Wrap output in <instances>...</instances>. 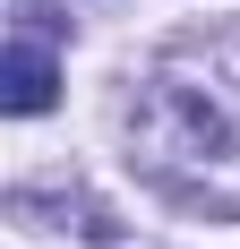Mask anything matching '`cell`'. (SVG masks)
Returning a JSON list of instances; mask_svg holds the SVG:
<instances>
[{
  "label": "cell",
  "mask_w": 240,
  "mask_h": 249,
  "mask_svg": "<svg viewBox=\"0 0 240 249\" xmlns=\"http://www.w3.org/2000/svg\"><path fill=\"white\" fill-rule=\"evenodd\" d=\"M51 43H60V18H51L43 0H26V9H17V35H9V60H0V103H9L17 121L51 112V95H60Z\"/></svg>",
  "instance_id": "cell-2"
},
{
  "label": "cell",
  "mask_w": 240,
  "mask_h": 249,
  "mask_svg": "<svg viewBox=\"0 0 240 249\" xmlns=\"http://www.w3.org/2000/svg\"><path fill=\"white\" fill-rule=\"evenodd\" d=\"M129 163L171 206L240 215V26H189L137 69Z\"/></svg>",
  "instance_id": "cell-1"
}]
</instances>
